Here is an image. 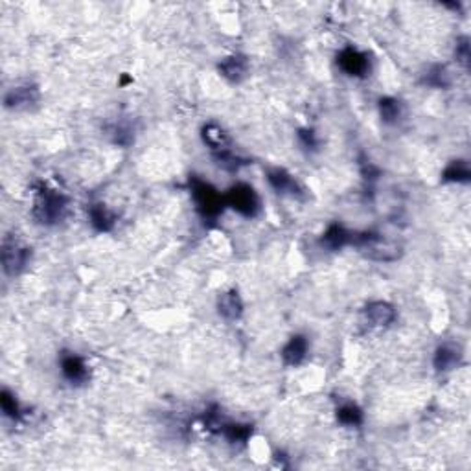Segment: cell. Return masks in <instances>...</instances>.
Wrapping results in <instances>:
<instances>
[{"label":"cell","instance_id":"cell-10","mask_svg":"<svg viewBox=\"0 0 471 471\" xmlns=\"http://www.w3.org/2000/svg\"><path fill=\"white\" fill-rule=\"evenodd\" d=\"M37 100H39L37 87L23 85L10 89L4 98V103L8 109H23V107L34 105Z\"/></svg>","mask_w":471,"mask_h":471},{"label":"cell","instance_id":"cell-7","mask_svg":"<svg viewBox=\"0 0 471 471\" xmlns=\"http://www.w3.org/2000/svg\"><path fill=\"white\" fill-rule=\"evenodd\" d=\"M267 182L280 196H289L299 199L302 196V191H304L295 177L291 175L289 172H286V170H282V168H272V170H269L267 172Z\"/></svg>","mask_w":471,"mask_h":471},{"label":"cell","instance_id":"cell-18","mask_svg":"<svg viewBox=\"0 0 471 471\" xmlns=\"http://www.w3.org/2000/svg\"><path fill=\"white\" fill-rule=\"evenodd\" d=\"M403 115V103L396 98H381L379 100V116L385 124H398V120Z\"/></svg>","mask_w":471,"mask_h":471},{"label":"cell","instance_id":"cell-16","mask_svg":"<svg viewBox=\"0 0 471 471\" xmlns=\"http://www.w3.org/2000/svg\"><path fill=\"white\" fill-rule=\"evenodd\" d=\"M89 219H91V225L98 232H109L116 223V215L101 203L89 206Z\"/></svg>","mask_w":471,"mask_h":471},{"label":"cell","instance_id":"cell-21","mask_svg":"<svg viewBox=\"0 0 471 471\" xmlns=\"http://www.w3.org/2000/svg\"><path fill=\"white\" fill-rule=\"evenodd\" d=\"M337 420L348 427H359L363 424V410L356 403H344L337 409Z\"/></svg>","mask_w":471,"mask_h":471},{"label":"cell","instance_id":"cell-2","mask_svg":"<svg viewBox=\"0 0 471 471\" xmlns=\"http://www.w3.org/2000/svg\"><path fill=\"white\" fill-rule=\"evenodd\" d=\"M352 243L365 256L377 260V262H392V260L400 256V247L396 243L385 239L383 236H379V234H353Z\"/></svg>","mask_w":471,"mask_h":471},{"label":"cell","instance_id":"cell-6","mask_svg":"<svg viewBox=\"0 0 471 471\" xmlns=\"http://www.w3.org/2000/svg\"><path fill=\"white\" fill-rule=\"evenodd\" d=\"M339 67L352 77H365L370 72V59L368 54L357 50V48H344L337 58Z\"/></svg>","mask_w":471,"mask_h":471},{"label":"cell","instance_id":"cell-20","mask_svg":"<svg viewBox=\"0 0 471 471\" xmlns=\"http://www.w3.org/2000/svg\"><path fill=\"white\" fill-rule=\"evenodd\" d=\"M471 172H470V164L466 161H453L446 172H444L442 179L448 182H467L470 181Z\"/></svg>","mask_w":471,"mask_h":471},{"label":"cell","instance_id":"cell-11","mask_svg":"<svg viewBox=\"0 0 471 471\" xmlns=\"http://www.w3.org/2000/svg\"><path fill=\"white\" fill-rule=\"evenodd\" d=\"M219 72L225 80L232 81V83H239L243 77L247 76L249 72V61L245 56H230V58H225L223 61L219 63Z\"/></svg>","mask_w":471,"mask_h":471},{"label":"cell","instance_id":"cell-13","mask_svg":"<svg viewBox=\"0 0 471 471\" xmlns=\"http://www.w3.org/2000/svg\"><path fill=\"white\" fill-rule=\"evenodd\" d=\"M352 238H353V234L348 232L343 225L334 223V225H329L328 229H326V232L322 234V238H320V245L328 249V251H339V249L346 247L348 243H352Z\"/></svg>","mask_w":471,"mask_h":471},{"label":"cell","instance_id":"cell-17","mask_svg":"<svg viewBox=\"0 0 471 471\" xmlns=\"http://www.w3.org/2000/svg\"><path fill=\"white\" fill-rule=\"evenodd\" d=\"M460 359L462 356L457 348L444 344V346L438 348L437 353H434V368H437L438 372H449L460 365Z\"/></svg>","mask_w":471,"mask_h":471},{"label":"cell","instance_id":"cell-24","mask_svg":"<svg viewBox=\"0 0 471 471\" xmlns=\"http://www.w3.org/2000/svg\"><path fill=\"white\" fill-rule=\"evenodd\" d=\"M299 138L306 149H315L319 146V138H317L315 131H311V129H300Z\"/></svg>","mask_w":471,"mask_h":471},{"label":"cell","instance_id":"cell-5","mask_svg":"<svg viewBox=\"0 0 471 471\" xmlns=\"http://www.w3.org/2000/svg\"><path fill=\"white\" fill-rule=\"evenodd\" d=\"M30 249L20 245L17 239L6 238L2 243V267L4 272L10 276L23 272L30 263Z\"/></svg>","mask_w":471,"mask_h":471},{"label":"cell","instance_id":"cell-4","mask_svg":"<svg viewBox=\"0 0 471 471\" xmlns=\"http://www.w3.org/2000/svg\"><path fill=\"white\" fill-rule=\"evenodd\" d=\"M225 205L236 210L243 218H254L260 212V197L253 186L238 182L234 184L227 196H225Z\"/></svg>","mask_w":471,"mask_h":471},{"label":"cell","instance_id":"cell-1","mask_svg":"<svg viewBox=\"0 0 471 471\" xmlns=\"http://www.w3.org/2000/svg\"><path fill=\"white\" fill-rule=\"evenodd\" d=\"M68 212V197L61 191L43 186L34 203V218L41 225H58Z\"/></svg>","mask_w":471,"mask_h":471},{"label":"cell","instance_id":"cell-15","mask_svg":"<svg viewBox=\"0 0 471 471\" xmlns=\"http://www.w3.org/2000/svg\"><path fill=\"white\" fill-rule=\"evenodd\" d=\"M201 137H203V142L214 153L229 149V134L225 133V129L219 127L218 124H206L201 131Z\"/></svg>","mask_w":471,"mask_h":471},{"label":"cell","instance_id":"cell-22","mask_svg":"<svg viewBox=\"0 0 471 471\" xmlns=\"http://www.w3.org/2000/svg\"><path fill=\"white\" fill-rule=\"evenodd\" d=\"M424 81L429 87H434V89H446L451 80H449L448 68L442 67V65H437V67H433L425 74Z\"/></svg>","mask_w":471,"mask_h":471},{"label":"cell","instance_id":"cell-8","mask_svg":"<svg viewBox=\"0 0 471 471\" xmlns=\"http://www.w3.org/2000/svg\"><path fill=\"white\" fill-rule=\"evenodd\" d=\"M61 372L65 379L72 385H81L89 379V367L80 356L72 352H65L61 356Z\"/></svg>","mask_w":471,"mask_h":471},{"label":"cell","instance_id":"cell-23","mask_svg":"<svg viewBox=\"0 0 471 471\" xmlns=\"http://www.w3.org/2000/svg\"><path fill=\"white\" fill-rule=\"evenodd\" d=\"M0 407H2V410H4L8 418L17 420L20 416L19 403H17L15 396L10 391H2V394H0Z\"/></svg>","mask_w":471,"mask_h":471},{"label":"cell","instance_id":"cell-9","mask_svg":"<svg viewBox=\"0 0 471 471\" xmlns=\"http://www.w3.org/2000/svg\"><path fill=\"white\" fill-rule=\"evenodd\" d=\"M365 317H367V322L374 328H387L396 320V310L389 302L376 300L365 308Z\"/></svg>","mask_w":471,"mask_h":471},{"label":"cell","instance_id":"cell-19","mask_svg":"<svg viewBox=\"0 0 471 471\" xmlns=\"http://www.w3.org/2000/svg\"><path fill=\"white\" fill-rule=\"evenodd\" d=\"M221 433L223 437L229 440L230 444H241L247 442L251 434H253V425L249 424H229L225 422L223 427H221Z\"/></svg>","mask_w":471,"mask_h":471},{"label":"cell","instance_id":"cell-14","mask_svg":"<svg viewBox=\"0 0 471 471\" xmlns=\"http://www.w3.org/2000/svg\"><path fill=\"white\" fill-rule=\"evenodd\" d=\"M306 353H308V341L302 335H295V337L289 339V343L282 350V359L289 367H299L300 363L306 359Z\"/></svg>","mask_w":471,"mask_h":471},{"label":"cell","instance_id":"cell-3","mask_svg":"<svg viewBox=\"0 0 471 471\" xmlns=\"http://www.w3.org/2000/svg\"><path fill=\"white\" fill-rule=\"evenodd\" d=\"M190 188L191 196H194V201H196L197 205V210L203 214V218L214 219L223 212L225 197L215 190L214 186L194 177L190 181Z\"/></svg>","mask_w":471,"mask_h":471},{"label":"cell","instance_id":"cell-25","mask_svg":"<svg viewBox=\"0 0 471 471\" xmlns=\"http://www.w3.org/2000/svg\"><path fill=\"white\" fill-rule=\"evenodd\" d=\"M470 41H467V37H464L460 41V43L457 44V61L460 63L462 67H466L467 68V65H470Z\"/></svg>","mask_w":471,"mask_h":471},{"label":"cell","instance_id":"cell-12","mask_svg":"<svg viewBox=\"0 0 471 471\" xmlns=\"http://www.w3.org/2000/svg\"><path fill=\"white\" fill-rule=\"evenodd\" d=\"M218 311L227 320H238L243 313V300L236 289H230L219 296Z\"/></svg>","mask_w":471,"mask_h":471}]
</instances>
